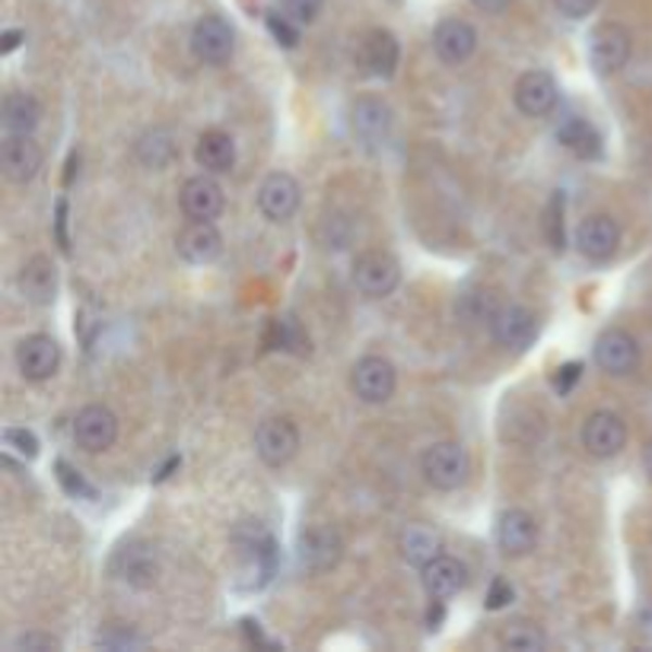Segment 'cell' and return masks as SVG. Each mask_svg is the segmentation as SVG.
I'll use <instances>...</instances> for the list:
<instances>
[{
  "label": "cell",
  "instance_id": "6da1fadb",
  "mask_svg": "<svg viewBox=\"0 0 652 652\" xmlns=\"http://www.w3.org/2000/svg\"><path fill=\"white\" fill-rule=\"evenodd\" d=\"M630 57V33L617 23H602L589 36V64L599 77L617 74Z\"/></svg>",
  "mask_w": 652,
  "mask_h": 652
},
{
  "label": "cell",
  "instance_id": "7a4b0ae2",
  "mask_svg": "<svg viewBox=\"0 0 652 652\" xmlns=\"http://www.w3.org/2000/svg\"><path fill=\"white\" fill-rule=\"evenodd\" d=\"M423 477L436 490H456L468 477V456L459 443H436L423 452Z\"/></svg>",
  "mask_w": 652,
  "mask_h": 652
},
{
  "label": "cell",
  "instance_id": "3957f363",
  "mask_svg": "<svg viewBox=\"0 0 652 652\" xmlns=\"http://www.w3.org/2000/svg\"><path fill=\"white\" fill-rule=\"evenodd\" d=\"M296 449H299V430L293 426V420L268 418L255 430V452L265 465H286L296 456Z\"/></svg>",
  "mask_w": 652,
  "mask_h": 652
},
{
  "label": "cell",
  "instance_id": "277c9868",
  "mask_svg": "<svg viewBox=\"0 0 652 652\" xmlns=\"http://www.w3.org/2000/svg\"><path fill=\"white\" fill-rule=\"evenodd\" d=\"M401 278V268L398 261L388 255V252H363L357 261H354V283L367 293V296H388Z\"/></svg>",
  "mask_w": 652,
  "mask_h": 652
},
{
  "label": "cell",
  "instance_id": "5b68a950",
  "mask_svg": "<svg viewBox=\"0 0 652 652\" xmlns=\"http://www.w3.org/2000/svg\"><path fill=\"white\" fill-rule=\"evenodd\" d=\"M235 36L233 26L223 16H201L191 33V51L204 64H223L233 54Z\"/></svg>",
  "mask_w": 652,
  "mask_h": 652
},
{
  "label": "cell",
  "instance_id": "8992f818",
  "mask_svg": "<svg viewBox=\"0 0 652 652\" xmlns=\"http://www.w3.org/2000/svg\"><path fill=\"white\" fill-rule=\"evenodd\" d=\"M74 439L87 452H105L118 439V418L105 405H90L74 420Z\"/></svg>",
  "mask_w": 652,
  "mask_h": 652
},
{
  "label": "cell",
  "instance_id": "52a82bcc",
  "mask_svg": "<svg viewBox=\"0 0 652 652\" xmlns=\"http://www.w3.org/2000/svg\"><path fill=\"white\" fill-rule=\"evenodd\" d=\"M350 382H354L357 398H363L367 405H382L395 392V367L385 357H363L354 367Z\"/></svg>",
  "mask_w": 652,
  "mask_h": 652
},
{
  "label": "cell",
  "instance_id": "ba28073f",
  "mask_svg": "<svg viewBox=\"0 0 652 652\" xmlns=\"http://www.w3.org/2000/svg\"><path fill=\"white\" fill-rule=\"evenodd\" d=\"M640 360V347L637 341L621 331V328H608L599 334L596 341V363L599 370H605L608 375H627Z\"/></svg>",
  "mask_w": 652,
  "mask_h": 652
},
{
  "label": "cell",
  "instance_id": "9c48e42d",
  "mask_svg": "<svg viewBox=\"0 0 652 652\" xmlns=\"http://www.w3.org/2000/svg\"><path fill=\"white\" fill-rule=\"evenodd\" d=\"M0 166L10 182H29L42 169V150L29 135H10L0 146Z\"/></svg>",
  "mask_w": 652,
  "mask_h": 652
},
{
  "label": "cell",
  "instance_id": "30bf717a",
  "mask_svg": "<svg viewBox=\"0 0 652 652\" xmlns=\"http://www.w3.org/2000/svg\"><path fill=\"white\" fill-rule=\"evenodd\" d=\"M16 367H20V373L26 375V379H33V382L51 379V375L57 373V367H61V347H57V341L48 337V334L26 337L20 344V350H16Z\"/></svg>",
  "mask_w": 652,
  "mask_h": 652
},
{
  "label": "cell",
  "instance_id": "8fae6325",
  "mask_svg": "<svg viewBox=\"0 0 652 652\" xmlns=\"http://www.w3.org/2000/svg\"><path fill=\"white\" fill-rule=\"evenodd\" d=\"M627 443V426L624 420L611 411H596L583 426V446L596 456V459H611L624 449Z\"/></svg>",
  "mask_w": 652,
  "mask_h": 652
},
{
  "label": "cell",
  "instance_id": "7c38bea8",
  "mask_svg": "<svg viewBox=\"0 0 652 652\" xmlns=\"http://www.w3.org/2000/svg\"><path fill=\"white\" fill-rule=\"evenodd\" d=\"M513 99L515 105H519V112H525L532 118H541V115H548L558 105V84L545 71H528V74L519 77Z\"/></svg>",
  "mask_w": 652,
  "mask_h": 652
},
{
  "label": "cell",
  "instance_id": "4fadbf2b",
  "mask_svg": "<svg viewBox=\"0 0 652 652\" xmlns=\"http://www.w3.org/2000/svg\"><path fill=\"white\" fill-rule=\"evenodd\" d=\"M258 207L274 223L290 220L296 214V207H299V186H296V179L286 176V172L268 176L261 182V188H258Z\"/></svg>",
  "mask_w": 652,
  "mask_h": 652
},
{
  "label": "cell",
  "instance_id": "5bb4252c",
  "mask_svg": "<svg viewBox=\"0 0 652 652\" xmlns=\"http://www.w3.org/2000/svg\"><path fill=\"white\" fill-rule=\"evenodd\" d=\"M490 331H494L497 344H503L510 350H525L538 331V322L525 306H500L490 319Z\"/></svg>",
  "mask_w": 652,
  "mask_h": 652
},
{
  "label": "cell",
  "instance_id": "9a60e30c",
  "mask_svg": "<svg viewBox=\"0 0 652 652\" xmlns=\"http://www.w3.org/2000/svg\"><path fill=\"white\" fill-rule=\"evenodd\" d=\"M179 255L188 265H210L223 252V235L210 220H191L179 233Z\"/></svg>",
  "mask_w": 652,
  "mask_h": 652
},
{
  "label": "cell",
  "instance_id": "2e32d148",
  "mask_svg": "<svg viewBox=\"0 0 652 652\" xmlns=\"http://www.w3.org/2000/svg\"><path fill=\"white\" fill-rule=\"evenodd\" d=\"M420 573H423L420 579H423L426 596H430V599H439V602L449 599V596H456V592H462L468 583L465 563L456 558H446V554L430 560Z\"/></svg>",
  "mask_w": 652,
  "mask_h": 652
},
{
  "label": "cell",
  "instance_id": "e0dca14e",
  "mask_svg": "<svg viewBox=\"0 0 652 652\" xmlns=\"http://www.w3.org/2000/svg\"><path fill=\"white\" fill-rule=\"evenodd\" d=\"M433 48L446 64H462L477 48V33L465 20H443L433 33Z\"/></svg>",
  "mask_w": 652,
  "mask_h": 652
},
{
  "label": "cell",
  "instance_id": "ac0fdd59",
  "mask_svg": "<svg viewBox=\"0 0 652 652\" xmlns=\"http://www.w3.org/2000/svg\"><path fill=\"white\" fill-rule=\"evenodd\" d=\"M617 242H621V230H617V223H614L611 217H605V214H596V217L583 220L579 230H576V245H579V252L589 255V258H596V261L611 258V255L617 252Z\"/></svg>",
  "mask_w": 652,
  "mask_h": 652
},
{
  "label": "cell",
  "instance_id": "d6986e66",
  "mask_svg": "<svg viewBox=\"0 0 652 652\" xmlns=\"http://www.w3.org/2000/svg\"><path fill=\"white\" fill-rule=\"evenodd\" d=\"M538 541V522L525 510H507L497 522V545L503 548V554H528Z\"/></svg>",
  "mask_w": 652,
  "mask_h": 652
},
{
  "label": "cell",
  "instance_id": "ffe728a7",
  "mask_svg": "<svg viewBox=\"0 0 652 652\" xmlns=\"http://www.w3.org/2000/svg\"><path fill=\"white\" fill-rule=\"evenodd\" d=\"M182 210L191 220H217L223 210V188L210 176H194L182 188Z\"/></svg>",
  "mask_w": 652,
  "mask_h": 652
},
{
  "label": "cell",
  "instance_id": "44dd1931",
  "mask_svg": "<svg viewBox=\"0 0 652 652\" xmlns=\"http://www.w3.org/2000/svg\"><path fill=\"white\" fill-rule=\"evenodd\" d=\"M299 560H303V566H309L316 573L331 570L341 560V538H337V532L325 528V525L303 532V538H299Z\"/></svg>",
  "mask_w": 652,
  "mask_h": 652
},
{
  "label": "cell",
  "instance_id": "7402d4cb",
  "mask_svg": "<svg viewBox=\"0 0 652 652\" xmlns=\"http://www.w3.org/2000/svg\"><path fill=\"white\" fill-rule=\"evenodd\" d=\"M350 128H354L357 138L375 143V140L385 138L388 128H392V108L382 99H373V95L357 99L354 108H350Z\"/></svg>",
  "mask_w": 652,
  "mask_h": 652
},
{
  "label": "cell",
  "instance_id": "603a6c76",
  "mask_svg": "<svg viewBox=\"0 0 652 652\" xmlns=\"http://www.w3.org/2000/svg\"><path fill=\"white\" fill-rule=\"evenodd\" d=\"M20 290L29 303L36 306H48L54 303V293H57V274H54V265L48 261L46 255H36L23 265L20 271Z\"/></svg>",
  "mask_w": 652,
  "mask_h": 652
},
{
  "label": "cell",
  "instance_id": "cb8c5ba5",
  "mask_svg": "<svg viewBox=\"0 0 652 652\" xmlns=\"http://www.w3.org/2000/svg\"><path fill=\"white\" fill-rule=\"evenodd\" d=\"M194 156L207 172H230L235 163V143L227 131H204L197 138Z\"/></svg>",
  "mask_w": 652,
  "mask_h": 652
},
{
  "label": "cell",
  "instance_id": "d4e9b609",
  "mask_svg": "<svg viewBox=\"0 0 652 652\" xmlns=\"http://www.w3.org/2000/svg\"><path fill=\"white\" fill-rule=\"evenodd\" d=\"M558 140L570 153H576L579 159H596V156L602 153V138H599V131H596L586 118H576V115H570V118L560 122Z\"/></svg>",
  "mask_w": 652,
  "mask_h": 652
},
{
  "label": "cell",
  "instance_id": "484cf974",
  "mask_svg": "<svg viewBox=\"0 0 652 652\" xmlns=\"http://www.w3.org/2000/svg\"><path fill=\"white\" fill-rule=\"evenodd\" d=\"M363 64L373 77H392L398 67V39L388 29H375L363 42Z\"/></svg>",
  "mask_w": 652,
  "mask_h": 652
},
{
  "label": "cell",
  "instance_id": "4316f807",
  "mask_svg": "<svg viewBox=\"0 0 652 652\" xmlns=\"http://www.w3.org/2000/svg\"><path fill=\"white\" fill-rule=\"evenodd\" d=\"M39 118L42 108L29 93H10L3 99V128L10 135H33Z\"/></svg>",
  "mask_w": 652,
  "mask_h": 652
},
{
  "label": "cell",
  "instance_id": "83f0119b",
  "mask_svg": "<svg viewBox=\"0 0 652 652\" xmlns=\"http://www.w3.org/2000/svg\"><path fill=\"white\" fill-rule=\"evenodd\" d=\"M439 551H443V541H439V535L433 532V528H426V525H411L405 535H401V554L408 563H414V566H426L430 560L439 558Z\"/></svg>",
  "mask_w": 652,
  "mask_h": 652
},
{
  "label": "cell",
  "instance_id": "f1b7e54d",
  "mask_svg": "<svg viewBox=\"0 0 652 652\" xmlns=\"http://www.w3.org/2000/svg\"><path fill=\"white\" fill-rule=\"evenodd\" d=\"M176 156V135L169 128H153L138 140V159L150 169H163Z\"/></svg>",
  "mask_w": 652,
  "mask_h": 652
},
{
  "label": "cell",
  "instance_id": "f546056e",
  "mask_svg": "<svg viewBox=\"0 0 652 652\" xmlns=\"http://www.w3.org/2000/svg\"><path fill=\"white\" fill-rule=\"evenodd\" d=\"M500 643H503L507 650H522V652H538L548 647L545 634H541L538 627H532V624H515V627H510V630L500 637Z\"/></svg>",
  "mask_w": 652,
  "mask_h": 652
},
{
  "label": "cell",
  "instance_id": "4dcf8cb0",
  "mask_svg": "<svg viewBox=\"0 0 652 652\" xmlns=\"http://www.w3.org/2000/svg\"><path fill=\"white\" fill-rule=\"evenodd\" d=\"M122 560H125V579H131L138 586H150L156 579V563H153V558L146 551L131 548V551L122 554Z\"/></svg>",
  "mask_w": 652,
  "mask_h": 652
},
{
  "label": "cell",
  "instance_id": "1f68e13d",
  "mask_svg": "<svg viewBox=\"0 0 652 652\" xmlns=\"http://www.w3.org/2000/svg\"><path fill=\"white\" fill-rule=\"evenodd\" d=\"M3 446H7L10 452L23 456V459H36V456H39V439H36V433H29V430H23V426L3 430Z\"/></svg>",
  "mask_w": 652,
  "mask_h": 652
},
{
  "label": "cell",
  "instance_id": "d6a6232c",
  "mask_svg": "<svg viewBox=\"0 0 652 652\" xmlns=\"http://www.w3.org/2000/svg\"><path fill=\"white\" fill-rule=\"evenodd\" d=\"M545 233H548V242L551 248L563 252V194H554L548 210H545Z\"/></svg>",
  "mask_w": 652,
  "mask_h": 652
},
{
  "label": "cell",
  "instance_id": "836d02e7",
  "mask_svg": "<svg viewBox=\"0 0 652 652\" xmlns=\"http://www.w3.org/2000/svg\"><path fill=\"white\" fill-rule=\"evenodd\" d=\"M95 643H99L102 650H138V647H143L146 640H143V637H138L135 630L108 627V630H102V634L95 637Z\"/></svg>",
  "mask_w": 652,
  "mask_h": 652
},
{
  "label": "cell",
  "instance_id": "e575fe53",
  "mask_svg": "<svg viewBox=\"0 0 652 652\" xmlns=\"http://www.w3.org/2000/svg\"><path fill=\"white\" fill-rule=\"evenodd\" d=\"M57 481L71 497H95V490L87 484V477L77 468L67 465V462H57Z\"/></svg>",
  "mask_w": 652,
  "mask_h": 652
},
{
  "label": "cell",
  "instance_id": "d590c367",
  "mask_svg": "<svg viewBox=\"0 0 652 652\" xmlns=\"http://www.w3.org/2000/svg\"><path fill=\"white\" fill-rule=\"evenodd\" d=\"M299 23H293L286 13L280 16V13H268V29H271V36L278 39L280 46L293 48L296 42H299V29H296Z\"/></svg>",
  "mask_w": 652,
  "mask_h": 652
},
{
  "label": "cell",
  "instance_id": "8d00e7d4",
  "mask_svg": "<svg viewBox=\"0 0 652 652\" xmlns=\"http://www.w3.org/2000/svg\"><path fill=\"white\" fill-rule=\"evenodd\" d=\"M322 3H325V0H283V13H286L293 23L306 26V23H312V20L319 16Z\"/></svg>",
  "mask_w": 652,
  "mask_h": 652
},
{
  "label": "cell",
  "instance_id": "74e56055",
  "mask_svg": "<svg viewBox=\"0 0 652 652\" xmlns=\"http://www.w3.org/2000/svg\"><path fill=\"white\" fill-rule=\"evenodd\" d=\"M13 650L16 652H57L61 650V643H57L51 634H23V637L13 643Z\"/></svg>",
  "mask_w": 652,
  "mask_h": 652
},
{
  "label": "cell",
  "instance_id": "f35d334b",
  "mask_svg": "<svg viewBox=\"0 0 652 652\" xmlns=\"http://www.w3.org/2000/svg\"><path fill=\"white\" fill-rule=\"evenodd\" d=\"M513 602V586L507 583V579H494L490 583V592H487V608L490 611H500V608H507Z\"/></svg>",
  "mask_w": 652,
  "mask_h": 652
},
{
  "label": "cell",
  "instance_id": "ab89813d",
  "mask_svg": "<svg viewBox=\"0 0 652 652\" xmlns=\"http://www.w3.org/2000/svg\"><path fill=\"white\" fill-rule=\"evenodd\" d=\"M558 3V10L563 16H570V20H583V16H589L592 10H596V3L599 0H554Z\"/></svg>",
  "mask_w": 652,
  "mask_h": 652
},
{
  "label": "cell",
  "instance_id": "60d3db41",
  "mask_svg": "<svg viewBox=\"0 0 652 652\" xmlns=\"http://www.w3.org/2000/svg\"><path fill=\"white\" fill-rule=\"evenodd\" d=\"M579 375H583V363H566V367H560L558 375H554V388H558L560 395H566V392L579 382Z\"/></svg>",
  "mask_w": 652,
  "mask_h": 652
},
{
  "label": "cell",
  "instance_id": "b9f144b4",
  "mask_svg": "<svg viewBox=\"0 0 652 652\" xmlns=\"http://www.w3.org/2000/svg\"><path fill=\"white\" fill-rule=\"evenodd\" d=\"M64 227H67V201H57V242H61V248H67Z\"/></svg>",
  "mask_w": 652,
  "mask_h": 652
},
{
  "label": "cell",
  "instance_id": "7bdbcfd3",
  "mask_svg": "<svg viewBox=\"0 0 652 652\" xmlns=\"http://www.w3.org/2000/svg\"><path fill=\"white\" fill-rule=\"evenodd\" d=\"M23 39H26V36H23V29H7V33H3V46H0V51H3V54H10V51L20 46Z\"/></svg>",
  "mask_w": 652,
  "mask_h": 652
},
{
  "label": "cell",
  "instance_id": "ee69618b",
  "mask_svg": "<svg viewBox=\"0 0 652 652\" xmlns=\"http://www.w3.org/2000/svg\"><path fill=\"white\" fill-rule=\"evenodd\" d=\"M477 10H484V13H500V10H507L513 0H471Z\"/></svg>",
  "mask_w": 652,
  "mask_h": 652
},
{
  "label": "cell",
  "instance_id": "f6af8a7d",
  "mask_svg": "<svg viewBox=\"0 0 652 652\" xmlns=\"http://www.w3.org/2000/svg\"><path fill=\"white\" fill-rule=\"evenodd\" d=\"M426 621H430V627H436L439 621H443V608H439V599H436V608H430V614H426Z\"/></svg>",
  "mask_w": 652,
  "mask_h": 652
},
{
  "label": "cell",
  "instance_id": "bcb514c9",
  "mask_svg": "<svg viewBox=\"0 0 652 652\" xmlns=\"http://www.w3.org/2000/svg\"><path fill=\"white\" fill-rule=\"evenodd\" d=\"M643 465H647V474L652 477V439L647 443V449H643Z\"/></svg>",
  "mask_w": 652,
  "mask_h": 652
}]
</instances>
